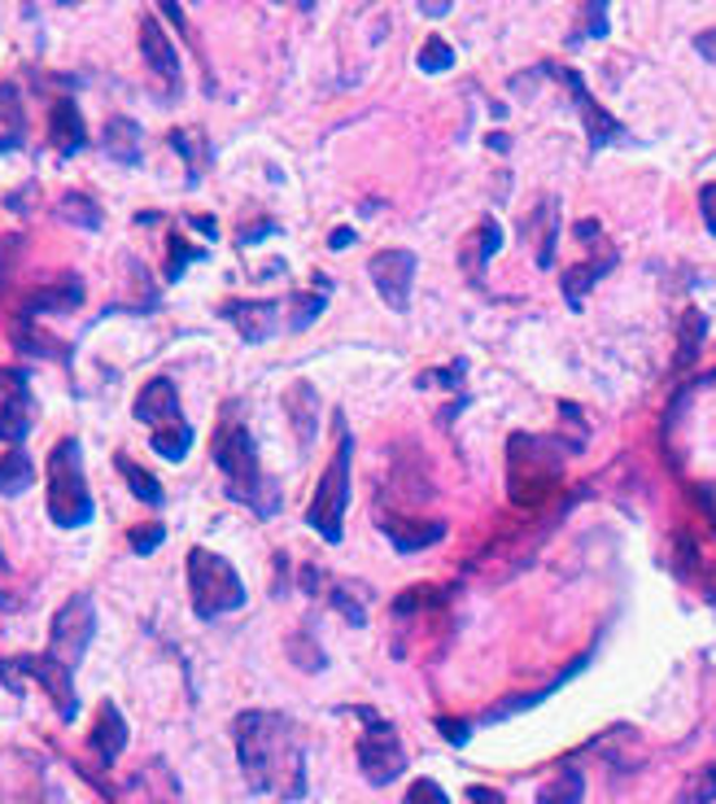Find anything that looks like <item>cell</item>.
<instances>
[{
	"label": "cell",
	"instance_id": "cell-37",
	"mask_svg": "<svg viewBox=\"0 0 716 804\" xmlns=\"http://www.w3.org/2000/svg\"><path fill=\"white\" fill-rule=\"evenodd\" d=\"M437 730H442L455 747H464V743L472 739V726H468V721H455V717H437Z\"/></svg>",
	"mask_w": 716,
	"mask_h": 804
},
{
	"label": "cell",
	"instance_id": "cell-33",
	"mask_svg": "<svg viewBox=\"0 0 716 804\" xmlns=\"http://www.w3.org/2000/svg\"><path fill=\"white\" fill-rule=\"evenodd\" d=\"M498 245H503V232H498V223H494V219H485V223H481V245H477V258H472V262H477V272H481V267L498 253Z\"/></svg>",
	"mask_w": 716,
	"mask_h": 804
},
{
	"label": "cell",
	"instance_id": "cell-16",
	"mask_svg": "<svg viewBox=\"0 0 716 804\" xmlns=\"http://www.w3.org/2000/svg\"><path fill=\"white\" fill-rule=\"evenodd\" d=\"M140 49H145V62H149L162 79H171V84L180 79V58H175L166 32L158 27V18H145V23H140Z\"/></svg>",
	"mask_w": 716,
	"mask_h": 804
},
{
	"label": "cell",
	"instance_id": "cell-34",
	"mask_svg": "<svg viewBox=\"0 0 716 804\" xmlns=\"http://www.w3.org/2000/svg\"><path fill=\"white\" fill-rule=\"evenodd\" d=\"M162 539H166V524H140V529H132V552L149 556V552H158Z\"/></svg>",
	"mask_w": 716,
	"mask_h": 804
},
{
	"label": "cell",
	"instance_id": "cell-11",
	"mask_svg": "<svg viewBox=\"0 0 716 804\" xmlns=\"http://www.w3.org/2000/svg\"><path fill=\"white\" fill-rule=\"evenodd\" d=\"M564 79H568V88H572V97H577V106H581V119H585V127H590V145H594V149H603V145H625L620 123H616L612 114H603V110L590 101L581 75H577V71H564Z\"/></svg>",
	"mask_w": 716,
	"mask_h": 804
},
{
	"label": "cell",
	"instance_id": "cell-43",
	"mask_svg": "<svg viewBox=\"0 0 716 804\" xmlns=\"http://www.w3.org/2000/svg\"><path fill=\"white\" fill-rule=\"evenodd\" d=\"M62 5H71V0H62Z\"/></svg>",
	"mask_w": 716,
	"mask_h": 804
},
{
	"label": "cell",
	"instance_id": "cell-19",
	"mask_svg": "<svg viewBox=\"0 0 716 804\" xmlns=\"http://www.w3.org/2000/svg\"><path fill=\"white\" fill-rule=\"evenodd\" d=\"M79 302H84V285H79V276H71V281H58L53 289H36L27 298V311L32 316H40V311H71Z\"/></svg>",
	"mask_w": 716,
	"mask_h": 804
},
{
	"label": "cell",
	"instance_id": "cell-29",
	"mask_svg": "<svg viewBox=\"0 0 716 804\" xmlns=\"http://www.w3.org/2000/svg\"><path fill=\"white\" fill-rule=\"evenodd\" d=\"M403 804H450V795L442 791V782H433V778H416V782H411V791L403 795Z\"/></svg>",
	"mask_w": 716,
	"mask_h": 804
},
{
	"label": "cell",
	"instance_id": "cell-20",
	"mask_svg": "<svg viewBox=\"0 0 716 804\" xmlns=\"http://www.w3.org/2000/svg\"><path fill=\"white\" fill-rule=\"evenodd\" d=\"M607 272H612V253H607V258H594V262L572 267V272L564 276V298H568V307L577 311V307H581V298L590 294V285H594V281H603Z\"/></svg>",
	"mask_w": 716,
	"mask_h": 804
},
{
	"label": "cell",
	"instance_id": "cell-26",
	"mask_svg": "<svg viewBox=\"0 0 716 804\" xmlns=\"http://www.w3.org/2000/svg\"><path fill=\"white\" fill-rule=\"evenodd\" d=\"M119 468L127 472V485H132V494H136L140 503H149V507H158V503L166 498V494H162V485H158V481H153V477H149L145 468H136V463H127V459H119Z\"/></svg>",
	"mask_w": 716,
	"mask_h": 804
},
{
	"label": "cell",
	"instance_id": "cell-9",
	"mask_svg": "<svg viewBox=\"0 0 716 804\" xmlns=\"http://www.w3.org/2000/svg\"><path fill=\"white\" fill-rule=\"evenodd\" d=\"M18 669H27L49 695H53V704H58V713L66 717V721H75L79 717V695H75V669H66L62 660H53L49 652L45 656H18L14 660Z\"/></svg>",
	"mask_w": 716,
	"mask_h": 804
},
{
	"label": "cell",
	"instance_id": "cell-1",
	"mask_svg": "<svg viewBox=\"0 0 716 804\" xmlns=\"http://www.w3.org/2000/svg\"><path fill=\"white\" fill-rule=\"evenodd\" d=\"M232 734H236V756H240L245 782L254 791H262V795L271 791L284 800L306 795V752L297 743V726L284 713L249 708L236 717Z\"/></svg>",
	"mask_w": 716,
	"mask_h": 804
},
{
	"label": "cell",
	"instance_id": "cell-41",
	"mask_svg": "<svg viewBox=\"0 0 716 804\" xmlns=\"http://www.w3.org/2000/svg\"><path fill=\"white\" fill-rule=\"evenodd\" d=\"M349 240H354V232H349V227H336V232H332V249H345Z\"/></svg>",
	"mask_w": 716,
	"mask_h": 804
},
{
	"label": "cell",
	"instance_id": "cell-39",
	"mask_svg": "<svg viewBox=\"0 0 716 804\" xmlns=\"http://www.w3.org/2000/svg\"><path fill=\"white\" fill-rule=\"evenodd\" d=\"M699 210H703V223H707V232L716 236V184H707V188H703V197H699Z\"/></svg>",
	"mask_w": 716,
	"mask_h": 804
},
{
	"label": "cell",
	"instance_id": "cell-13",
	"mask_svg": "<svg viewBox=\"0 0 716 804\" xmlns=\"http://www.w3.org/2000/svg\"><path fill=\"white\" fill-rule=\"evenodd\" d=\"M127 721H123V713H119V704H101V717H97V730H92V752L101 756V765H114L119 756H123V747H127Z\"/></svg>",
	"mask_w": 716,
	"mask_h": 804
},
{
	"label": "cell",
	"instance_id": "cell-14",
	"mask_svg": "<svg viewBox=\"0 0 716 804\" xmlns=\"http://www.w3.org/2000/svg\"><path fill=\"white\" fill-rule=\"evenodd\" d=\"M223 316L240 329L245 342H267L275 333V302H227Z\"/></svg>",
	"mask_w": 716,
	"mask_h": 804
},
{
	"label": "cell",
	"instance_id": "cell-17",
	"mask_svg": "<svg viewBox=\"0 0 716 804\" xmlns=\"http://www.w3.org/2000/svg\"><path fill=\"white\" fill-rule=\"evenodd\" d=\"M288 420H293L297 442L310 446L314 433H319V394H314L306 381H297V385L288 389Z\"/></svg>",
	"mask_w": 716,
	"mask_h": 804
},
{
	"label": "cell",
	"instance_id": "cell-31",
	"mask_svg": "<svg viewBox=\"0 0 716 804\" xmlns=\"http://www.w3.org/2000/svg\"><path fill=\"white\" fill-rule=\"evenodd\" d=\"M703 329H707V320H703L699 311H686V333H681V359H677V363H690V359H694V350H699V342H703Z\"/></svg>",
	"mask_w": 716,
	"mask_h": 804
},
{
	"label": "cell",
	"instance_id": "cell-10",
	"mask_svg": "<svg viewBox=\"0 0 716 804\" xmlns=\"http://www.w3.org/2000/svg\"><path fill=\"white\" fill-rule=\"evenodd\" d=\"M136 420L140 424H153V429H166V424H180L184 416H180V394H175V385L166 381V376H153L145 389H140V398H136Z\"/></svg>",
	"mask_w": 716,
	"mask_h": 804
},
{
	"label": "cell",
	"instance_id": "cell-38",
	"mask_svg": "<svg viewBox=\"0 0 716 804\" xmlns=\"http://www.w3.org/2000/svg\"><path fill=\"white\" fill-rule=\"evenodd\" d=\"M332 604H336V608L345 613V621H349V626H363V621H368V613H363V604H354V599H349L345 591H332Z\"/></svg>",
	"mask_w": 716,
	"mask_h": 804
},
{
	"label": "cell",
	"instance_id": "cell-15",
	"mask_svg": "<svg viewBox=\"0 0 716 804\" xmlns=\"http://www.w3.org/2000/svg\"><path fill=\"white\" fill-rule=\"evenodd\" d=\"M27 429H32V394H27V376L14 372V398L0 407V442L18 446L27 437Z\"/></svg>",
	"mask_w": 716,
	"mask_h": 804
},
{
	"label": "cell",
	"instance_id": "cell-12",
	"mask_svg": "<svg viewBox=\"0 0 716 804\" xmlns=\"http://www.w3.org/2000/svg\"><path fill=\"white\" fill-rule=\"evenodd\" d=\"M381 529H385V539L398 547V552H424V547H433V543H442L446 539V524L442 520H411V516H398V520H381Z\"/></svg>",
	"mask_w": 716,
	"mask_h": 804
},
{
	"label": "cell",
	"instance_id": "cell-8",
	"mask_svg": "<svg viewBox=\"0 0 716 804\" xmlns=\"http://www.w3.org/2000/svg\"><path fill=\"white\" fill-rule=\"evenodd\" d=\"M372 285L381 289L390 311H407L411 307V289H416V253L411 249H381L368 267Z\"/></svg>",
	"mask_w": 716,
	"mask_h": 804
},
{
	"label": "cell",
	"instance_id": "cell-6",
	"mask_svg": "<svg viewBox=\"0 0 716 804\" xmlns=\"http://www.w3.org/2000/svg\"><path fill=\"white\" fill-rule=\"evenodd\" d=\"M358 717H363V743H358V769H363V778L372 787H390L398 782V774L407 769V752H403V739L394 730V721L376 717L372 708H358Z\"/></svg>",
	"mask_w": 716,
	"mask_h": 804
},
{
	"label": "cell",
	"instance_id": "cell-7",
	"mask_svg": "<svg viewBox=\"0 0 716 804\" xmlns=\"http://www.w3.org/2000/svg\"><path fill=\"white\" fill-rule=\"evenodd\" d=\"M92 634H97L92 599H88V595H71V599L58 608V617H53V630H49V656H53V660H62L66 669H75V665L84 660V652H88Z\"/></svg>",
	"mask_w": 716,
	"mask_h": 804
},
{
	"label": "cell",
	"instance_id": "cell-42",
	"mask_svg": "<svg viewBox=\"0 0 716 804\" xmlns=\"http://www.w3.org/2000/svg\"><path fill=\"white\" fill-rule=\"evenodd\" d=\"M420 5H424V14H446L450 0H420Z\"/></svg>",
	"mask_w": 716,
	"mask_h": 804
},
{
	"label": "cell",
	"instance_id": "cell-36",
	"mask_svg": "<svg viewBox=\"0 0 716 804\" xmlns=\"http://www.w3.org/2000/svg\"><path fill=\"white\" fill-rule=\"evenodd\" d=\"M607 0H590L585 5V36H607Z\"/></svg>",
	"mask_w": 716,
	"mask_h": 804
},
{
	"label": "cell",
	"instance_id": "cell-3",
	"mask_svg": "<svg viewBox=\"0 0 716 804\" xmlns=\"http://www.w3.org/2000/svg\"><path fill=\"white\" fill-rule=\"evenodd\" d=\"M49 516L58 529H84L92 520V494L84 481V450L75 437L58 442L49 455Z\"/></svg>",
	"mask_w": 716,
	"mask_h": 804
},
{
	"label": "cell",
	"instance_id": "cell-32",
	"mask_svg": "<svg viewBox=\"0 0 716 804\" xmlns=\"http://www.w3.org/2000/svg\"><path fill=\"white\" fill-rule=\"evenodd\" d=\"M288 656H293V660H297L306 673H319V669H323V656H319V647H314L306 634H297V639L288 643Z\"/></svg>",
	"mask_w": 716,
	"mask_h": 804
},
{
	"label": "cell",
	"instance_id": "cell-27",
	"mask_svg": "<svg viewBox=\"0 0 716 804\" xmlns=\"http://www.w3.org/2000/svg\"><path fill=\"white\" fill-rule=\"evenodd\" d=\"M450 66H455V53H450V45L433 36V40L420 49V71H429V75L437 71V75H442V71H450Z\"/></svg>",
	"mask_w": 716,
	"mask_h": 804
},
{
	"label": "cell",
	"instance_id": "cell-25",
	"mask_svg": "<svg viewBox=\"0 0 716 804\" xmlns=\"http://www.w3.org/2000/svg\"><path fill=\"white\" fill-rule=\"evenodd\" d=\"M712 800H716V765H703L681 782L677 804H712Z\"/></svg>",
	"mask_w": 716,
	"mask_h": 804
},
{
	"label": "cell",
	"instance_id": "cell-24",
	"mask_svg": "<svg viewBox=\"0 0 716 804\" xmlns=\"http://www.w3.org/2000/svg\"><path fill=\"white\" fill-rule=\"evenodd\" d=\"M581 795H585V778L577 769H564L538 791V804H581Z\"/></svg>",
	"mask_w": 716,
	"mask_h": 804
},
{
	"label": "cell",
	"instance_id": "cell-4",
	"mask_svg": "<svg viewBox=\"0 0 716 804\" xmlns=\"http://www.w3.org/2000/svg\"><path fill=\"white\" fill-rule=\"evenodd\" d=\"M188 595H193V613L201 621H214L223 613L245 608V586H240L236 569L206 547L188 552Z\"/></svg>",
	"mask_w": 716,
	"mask_h": 804
},
{
	"label": "cell",
	"instance_id": "cell-21",
	"mask_svg": "<svg viewBox=\"0 0 716 804\" xmlns=\"http://www.w3.org/2000/svg\"><path fill=\"white\" fill-rule=\"evenodd\" d=\"M106 153L114 162H136L140 158V127L132 119H110V127H106Z\"/></svg>",
	"mask_w": 716,
	"mask_h": 804
},
{
	"label": "cell",
	"instance_id": "cell-2",
	"mask_svg": "<svg viewBox=\"0 0 716 804\" xmlns=\"http://www.w3.org/2000/svg\"><path fill=\"white\" fill-rule=\"evenodd\" d=\"M214 463L223 468L227 494H232V498L249 503L258 516H275L280 494H275V485L258 472V450H254L245 424H236V420L219 424V433H214Z\"/></svg>",
	"mask_w": 716,
	"mask_h": 804
},
{
	"label": "cell",
	"instance_id": "cell-30",
	"mask_svg": "<svg viewBox=\"0 0 716 804\" xmlns=\"http://www.w3.org/2000/svg\"><path fill=\"white\" fill-rule=\"evenodd\" d=\"M323 307H328V298H323V294H306V298H297V307H293V316H288V329H293V333H301V329H306Z\"/></svg>",
	"mask_w": 716,
	"mask_h": 804
},
{
	"label": "cell",
	"instance_id": "cell-18",
	"mask_svg": "<svg viewBox=\"0 0 716 804\" xmlns=\"http://www.w3.org/2000/svg\"><path fill=\"white\" fill-rule=\"evenodd\" d=\"M53 145L66 153V158H75L84 145H88V132H84V119H79V106L75 101H58L53 106Z\"/></svg>",
	"mask_w": 716,
	"mask_h": 804
},
{
	"label": "cell",
	"instance_id": "cell-35",
	"mask_svg": "<svg viewBox=\"0 0 716 804\" xmlns=\"http://www.w3.org/2000/svg\"><path fill=\"white\" fill-rule=\"evenodd\" d=\"M193 258H201V249H188L180 236H171V267H166V276L180 281L184 276V262H193Z\"/></svg>",
	"mask_w": 716,
	"mask_h": 804
},
{
	"label": "cell",
	"instance_id": "cell-40",
	"mask_svg": "<svg viewBox=\"0 0 716 804\" xmlns=\"http://www.w3.org/2000/svg\"><path fill=\"white\" fill-rule=\"evenodd\" d=\"M468 800L472 804H507L503 791H494V787H468Z\"/></svg>",
	"mask_w": 716,
	"mask_h": 804
},
{
	"label": "cell",
	"instance_id": "cell-28",
	"mask_svg": "<svg viewBox=\"0 0 716 804\" xmlns=\"http://www.w3.org/2000/svg\"><path fill=\"white\" fill-rule=\"evenodd\" d=\"M62 214L71 219V223H79V227H101V214H97V206L88 201V197H79V193H71L66 201H62Z\"/></svg>",
	"mask_w": 716,
	"mask_h": 804
},
{
	"label": "cell",
	"instance_id": "cell-5",
	"mask_svg": "<svg viewBox=\"0 0 716 804\" xmlns=\"http://www.w3.org/2000/svg\"><path fill=\"white\" fill-rule=\"evenodd\" d=\"M336 429H341L336 455H332V463L323 468L319 490H314L310 511H306L310 529L319 533L323 543H332V547L341 543V520H345V503H349V459H354V437H349L345 420H336Z\"/></svg>",
	"mask_w": 716,
	"mask_h": 804
},
{
	"label": "cell",
	"instance_id": "cell-22",
	"mask_svg": "<svg viewBox=\"0 0 716 804\" xmlns=\"http://www.w3.org/2000/svg\"><path fill=\"white\" fill-rule=\"evenodd\" d=\"M32 481H36V463H32V455H27V450H18V446H14V450H10V459L0 463V494L14 498V494H23Z\"/></svg>",
	"mask_w": 716,
	"mask_h": 804
},
{
	"label": "cell",
	"instance_id": "cell-23",
	"mask_svg": "<svg viewBox=\"0 0 716 804\" xmlns=\"http://www.w3.org/2000/svg\"><path fill=\"white\" fill-rule=\"evenodd\" d=\"M153 450H158L162 459H171V463L188 459V450H193V424H188V420H180V424L153 429Z\"/></svg>",
	"mask_w": 716,
	"mask_h": 804
}]
</instances>
